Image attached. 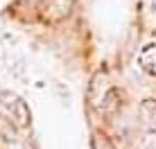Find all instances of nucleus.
Here are the masks:
<instances>
[{"label": "nucleus", "instance_id": "obj_1", "mask_svg": "<svg viewBox=\"0 0 156 149\" xmlns=\"http://www.w3.org/2000/svg\"><path fill=\"white\" fill-rule=\"evenodd\" d=\"M2 106H5L7 115L12 118V122L16 126H27L30 124V109H27V104H25L18 95L5 90L2 93Z\"/></svg>", "mask_w": 156, "mask_h": 149}, {"label": "nucleus", "instance_id": "obj_2", "mask_svg": "<svg viewBox=\"0 0 156 149\" xmlns=\"http://www.w3.org/2000/svg\"><path fill=\"white\" fill-rule=\"evenodd\" d=\"M136 61H138V66H140L143 72H147L149 77H156V41L140 47Z\"/></svg>", "mask_w": 156, "mask_h": 149}, {"label": "nucleus", "instance_id": "obj_3", "mask_svg": "<svg viewBox=\"0 0 156 149\" xmlns=\"http://www.w3.org/2000/svg\"><path fill=\"white\" fill-rule=\"evenodd\" d=\"M73 2L75 0H50L45 7V20L48 23H57V20L66 18L73 9Z\"/></svg>", "mask_w": 156, "mask_h": 149}, {"label": "nucleus", "instance_id": "obj_4", "mask_svg": "<svg viewBox=\"0 0 156 149\" xmlns=\"http://www.w3.org/2000/svg\"><path fill=\"white\" fill-rule=\"evenodd\" d=\"M138 118H140L143 129L156 131V99H145L138 106Z\"/></svg>", "mask_w": 156, "mask_h": 149}, {"label": "nucleus", "instance_id": "obj_5", "mask_svg": "<svg viewBox=\"0 0 156 149\" xmlns=\"http://www.w3.org/2000/svg\"><path fill=\"white\" fill-rule=\"evenodd\" d=\"M0 133L5 136V140H14V138H16V133H14V126H12V120L0 118Z\"/></svg>", "mask_w": 156, "mask_h": 149}, {"label": "nucleus", "instance_id": "obj_6", "mask_svg": "<svg viewBox=\"0 0 156 149\" xmlns=\"http://www.w3.org/2000/svg\"><path fill=\"white\" fill-rule=\"evenodd\" d=\"M143 149H156V131H147L143 140Z\"/></svg>", "mask_w": 156, "mask_h": 149}]
</instances>
